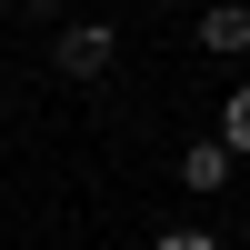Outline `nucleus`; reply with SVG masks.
<instances>
[{
  "label": "nucleus",
  "mask_w": 250,
  "mask_h": 250,
  "mask_svg": "<svg viewBox=\"0 0 250 250\" xmlns=\"http://www.w3.org/2000/svg\"><path fill=\"white\" fill-rule=\"evenodd\" d=\"M210 140H220L230 160H250V80H240L230 100H220V130H210Z\"/></svg>",
  "instance_id": "obj_4"
},
{
  "label": "nucleus",
  "mask_w": 250,
  "mask_h": 250,
  "mask_svg": "<svg viewBox=\"0 0 250 250\" xmlns=\"http://www.w3.org/2000/svg\"><path fill=\"white\" fill-rule=\"evenodd\" d=\"M150 250H220V230H200V220H180V230H160Z\"/></svg>",
  "instance_id": "obj_5"
},
{
  "label": "nucleus",
  "mask_w": 250,
  "mask_h": 250,
  "mask_svg": "<svg viewBox=\"0 0 250 250\" xmlns=\"http://www.w3.org/2000/svg\"><path fill=\"white\" fill-rule=\"evenodd\" d=\"M10 10H20V20H60L70 0H10Z\"/></svg>",
  "instance_id": "obj_6"
},
{
  "label": "nucleus",
  "mask_w": 250,
  "mask_h": 250,
  "mask_svg": "<svg viewBox=\"0 0 250 250\" xmlns=\"http://www.w3.org/2000/svg\"><path fill=\"white\" fill-rule=\"evenodd\" d=\"M230 170H240V160L220 150V140H190V150H180V190H190V200H220Z\"/></svg>",
  "instance_id": "obj_2"
},
{
  "label": "nucleus",
  "mask_w": 250,
  "mask_h": 250,
  "mask_svg": "<svg viewBox=\"0 0 250 250\" xmlns=\"http://www.w3.org/2000/svg\"><path fill=\"white\" fill-rule=\"evenodd\" d=\"M110 60H120V20H70V30L50 40L60 80H110Z\"/></svg>",
  "instance_id": "obj_1"
},
{
  "label": "nucleus",
  "mask_w": 250,
  "mask_h": 250,
  "mask_svg": "<svg viewBox=\"0 0 250 250\" xmlns=\"http://www.w3.org/2000/svg\"><path fill=\"white\" fill-rule=\"evenodd\" d=\"M200 50H220V60L250 50V10L240 0H200Z\"/></svg>",
  "instance_id": "obj_3"
},
{
  "label": "nucleus",
  "mask_w": 250,
  "mask_h": 250,
  "mask_svg": "<svg viewBox=\"0 0 250 250\" xmlns=\"http://www.w3.org/2000/svg\"><path fill=\"white\" fill-rule=\"evenodd\" d=\"M240 10H250V0H240Z\"/></svg>",
  "instance_id": "obj_7"
}]
</instances>
